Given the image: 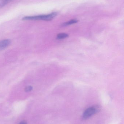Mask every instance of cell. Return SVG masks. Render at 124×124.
<instances>
[{"label": "cell", "instance_id": "obj_8", "mask_svg": "<svg viewBox=\"0 0 124 124\" xmlns=\"http://www.w3.org/2000/svg\"><path fill=\"white\" fill-rule=\"evenodd\" d=\"M19 124H27V122L25 121H22L21 122H20Z\"/></svg>", "mask_w": 124, "mask_h": 124}, {"label": "cell", "instance_id": "obj_4", "mask_svg": "<svg viewBox=\"0 0 124 124\" xmlns=\"http://www.w3.org/2000/svg\"><path fill=\"white\" fill-rule=\"evenodd\" d=\"M78 22V20L77 19H73L71 20L70 21H68L67 22L65 23H63L62 24V26L65 27V26H67L68 25H70L73 24H75V23H77Z\"/></svg>", "mask_w": 124, "mask_h": 124}, {"label": "cell", "instance_id": "obj_1", "mask_svg": "<svg viewBox=\"0 0 124 124\" xmlns=\"http://www.w3.org/2000/svg\"><path fill=\"white\" fill-rule=\"evenodd\" d=\"M57 15L56 12H52L48 15H43L35 16H28L25 17L22 19L23 20H39L44 21H50L53 19Z\"/></svg>", "mask_w": 124, "mask_h": 124}, {"label": "cell", "instance_id": "obj_7", "mask_svg": "<svg viewBox=\"0 0 124 124\" xmlns=\"http://www.w3.org/2000/svg\"><path fill=\"white\" fill-rule=\"evenodd\" d=\"M33 89V87H32L31 86H28L25 89V92H30L31 90Z\"/></svg>", "mask_w": 124, "mask_h": 124}, {"label": "cell", "instance_id": "obj_6", "mask_svg": "<svg viewBox=\"0 0 124 124\" xmlns=\"http://www.w3.org/2000/svg\"><path fill=\"white\" fill-rule=\"evenodd\" d=\"M12 0H0V8L3 7Z\"/></svg>", "mask_w": 124, "mask_h": 124}, {"label": "cell", "instance_id": "obj_3", "mask_svg": "<svg viewBox=\"0 0 124 124\" xmlns=\"http://www.w3.org/2000/svg\"><path fill=\"white\" fill-rule=\"evenodd\" d=\"M11 41L9 40H4L0 41V50H3L8 47L10 44Z\"/></svg>", "mask_w": 124, "mask_h": 124}, {"label": "cell", "instance_id": "obj_5", "mask_svg": "<svg viewBox=\"0 0 124 124\" xmlns=\"http://www.w3.org/2000/svg\"><path fill=\"white\" fill-rule=\"evenodd\" d=\"M68 36V35L67 33H61L58 34L57 36V39L60 40V39H64L66 38H67Z\"/></svg>", "mask_w": 124, "mask_h": 124}, {"label": "cell", "instance_id": "obj_2", "mask_svg": "<svg viewBox=\"0 0 124 124\" xmlns=\"http://www.w3.org/2000/svg\"><path fill=\"white\" fill-rule=\"evenodd\" d=\"M100 110V108L98 106H94L88 108L83 113V119H87L90 117L98 112Z\"/></svg>", "mask_w": 124, "mask_h": 124}]
</instances>
